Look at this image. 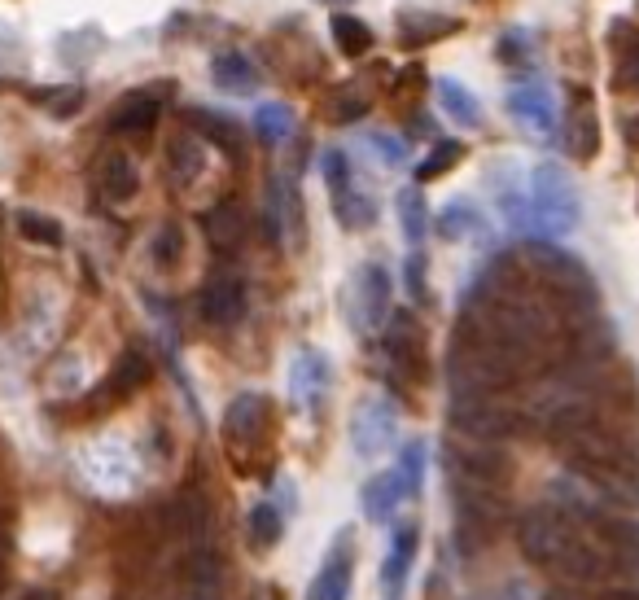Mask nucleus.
<instances>
[{"mask_svg": "<svg viewBox=\"0 0 639 600\" xmlns=\"http://www.w3.org/2000/svg\"><path fill=\"white\" fill-rule=\"evenodd\" d=\"M272 434H276V412L272 399L259 395V390H246L228 403L224 412V447L228 460L241 473H267V460H272Z\"/></svg>", "mask_w": 639, "mask_h": 600, "instance_id": "nucleus-1", "label": "nucleus"}, {"mask_svg": "<svg viewBox=\"0 0 639 600\" xmlns=\"http://www.w3.org/2000/svg\"><path fill=\"white\" fill-rule=\"evenodd\" d=\"M530 211L543 237H565L578 224V193L561 163H539L530 176Z\"/></svg>", "mask_w": 639, "mask_h": 600, "instance_id": "nucleus-2", "label": "nucleus"}, {"mask_svg": "<svg viewBox=\"0 0 639 600\" xmlns=\"http://www.w3.org/2000/svg\"><path fill=\"white\" fill-rule=\"evenodd\" d=\"M517 544H521V552H526V561L561 570L565 557L578 544L574 517H565L561 509H552V504H548V509H530L517 522Z\"/></svg>", "mask_w": 639, "mask_h": 600, "instance_id": "nucleus-3", "label": "nucleus"}, {"mask_svg": "<svg viewBox=\"0 0 639 600\" xmlns=\"http://www.w3.org/2000/svg\"><path fill=\"white\" fill-rule=\"evenodd\" d=\"M171 97H176V84H171V79H158V84L123 92V97L110 106V114H106V128L114 136H145V132H154L158 119L171 106Z\"/></svg>", "mask_w": 639, "mask_h": 600, "instance_id": "nucleus-4", "label": "nucleus"}, {"mask_svg": "<svg viewBox=\"0 0 639 600\" xmlns=\"http://www.w3.org/2000/svg\"><path fill=\"white\" fill-rule=\"evenodd\" d=\"M346 316H351L359 338L390 325V272L381 263H364L355 272L351 290H346Z\"/></svg>", "mask_w": 639, "mask_h": 600, "instance_id": "nucleus-5", "label": "nucleus"}, {"mask_svg": "<svg viewBox=\"0 0 639 600\" xmlns=\"http://www.w3.org/2000/svg\"><path fill=\"white\" fill-rule=\"evenodd\" d=\"M451 425L464 438H473V443H499L521 421H517V412L495 403V395H460V399H451Z\"/></svg>", "mask_w": 639, "mask_h": 600, "instance_id": "nucleus-6", "label": "nucleus"}, {"mask_svg": "<svg viewBox=\"0 0 639 600\" xmlns=\"http://www.w3.org/2000/svg\"><path fill=\"white\" fill-rule=\"evenodd\" d=\"M381 351L399 382H421L425 377V333L416 325L412 311H394L386 333H381Z\"/></svg>", "mask_w": 639, "mask_h": 600, "instance_id": "nucleus-7", "label": "nucleus"}, {"mask_svg": "<svg viewBox=\"0 0 639 600\" xmlns=\"http://www.w3.org/2000/svg\"><path fill=\"white\" fill-rule=\"evenodd\" d=\"M149 373H154V364H149V355L141 351V346H127V351L114 360L110 368V377L101 382L97 390H92V399L84 403V412L88 417H101V412H110V408H119V403H127L149 382Z\"/></svg>", "mask_w": 639, "mask_h": 600, "instance_id": "nucleus-8", "label": "nucleus"}, {"mask_svg": "<svg viewBox=\"0 0 639 600\" xmlns=\"http://www.w3.org/2000/svg\"><path fill=\"white\" fill-rule=\"evenodd\" d=\"M263 219H267V233H272L276 246H285V250L302 246L307 211H302V193H298L294 176H272V184H267V202H263Z\"/></svg>", "mask_w": 639, "mask_h": 600, "instance_id": "nucleus-9", "label": "nucleus"}, {"mask_svg": "<svg viewBox=\"0 0 639 600\" xmlns=\"http://www.w3.org/2000/svg\"><path fill=\"white\" fill-rule=\"evenodd\" d=\"M197 307H202V320L215 329H232L246 320V307H250V294H246V281H241L237 272H219L206 281L202 298H197Z\"/></svg>", "mask_w": 639, "mask_h": 600, "instance_id": "nucleus-10", "label": "nucleus"}, {"mask_svg": "<svg viewBox=\"0 0 639 600\" xmlns=\"http://www.w3.org/2000/svg\"><path fill=\"white\" fill-rule=\"evenodd\" d=\"M447 473L456 482H478V487H504L508 478V456L495 443H473V447H447Z\"/></svg>", "mask_w": 639, "mask_h": 600, "instance_id": "nucleus-11", "label": "nucleus"}, {"mask_svg": "<svg viewBox=\"0 0 639 600\" xmlns=\"http://www.w3.org/2000/svg\"><path fill=\"white\" fill-rule=\"evenodd\" d=\"M351 443H355V456H364V460L386 452V447L394 443V403L386 395H368L355 408Z\"/></svg>", "mask_w": 639, "mask_h": 600, "instance_id": "nucleus-12", "label": "nucleus"}, {"mask_svg": "<svg viewBox=\"0 0 639 600\" xmlns=\"http://www.w3.org/2000/svg\"><path fill=\"white\" fill-rule=\"evenodd\" d=\"M508 110H513V119L530 136H552V128H556V97L543 79L517 84L513 92H508Z\"/></svg>", "mask_w": 639, "mask_h": 600, "instance_id": "nucleus-13", "label": "nucleus"}, {"mask_svg": "<svg viewBox=\"0 0 639 600\" xmlns=\"http://www.w3.org/2000/svg\"><path fill=\"white\" fill-rule=\"evenodd\" d=\"M460 31V18H447V14H434V9H399L394 14V36H399L403 49H425V44H438L443 36H456Z\"/></svg>", "mask_w": 639, "mask_h": 600, "instance_id": "nucleus-14", "label": "nucleus"}, {"mask_svg": "<svg viewBox=\"0 0 639 600\" xmlns=\"http://www.w3.org/2000/svg\"><path fill=\"white\" fill-rule=\"evenodd\" d=\"M206 149L211 145H206L189 123L167 141V176L176 189H193V184L206 176Z\"/></svg>", "mask_w": 639, "mask_h": 600, "instance_id": "nucleus-15", "label": "nucleus"}, {"mask_svg": "<svg viewBox=\"0 0 639 600\" xmlns=\"http://www.w3.org/2000/svg\"><path fill=\"white\" fill-rule=\"evenodd\" d=\"M289 395H294V408L320 412L324 395H329V360L320 351H302L294 360V368H289Z\"/></svg>", "mask_w": 639, "mask_h": 600, "instance_id": "nucleus-16", "label": "nucleus"}, {"mask_svg": "<svg viewBox=\"0 0 639 600\" xmlns=\"http://www.w3.org/2000/svg\"><path fill=\"white\" fill-rule=\"evenodd\" d=\"M565 149L578 158V163H591L600 149V119H596V101L591 92H574L565 114Z\"/></svg>", "mask_w": 639, "mask_h": 600, "instance_id": "nucleus-17", "label": "nucleus"}, {"mask_svg": "<svg viewBox=\"0 0 639 600\" xmlns=\"http://www.w3.org/2000/svg\"><path fill=\"white\" fill-rule=\"evenodd\" d=\"M184 123L202 136L211 149H219V154H228V158H246V132H241V123L232 119V114L224 110H189L184 114Z\"/></svg>", "mask_w": 639, "mask_h": 600, "instance_id": "nucleus-18", "label": "nucleus"}, {"mask_svg": "<svg viewBox=\"0 0 639 600\" xmlns=\"http://www.w3.org/2000/svg\"><path fill=\"white\" fill-rule=\"evenodd\" d=\"M202 228H206V241H211L215 255H232V250H241V241H246V233H250L246 206H241L237 198L215 202L211 211H206Z\"/></svg>", "mask_w": 639, "mask_h": 600, "instance_id": "nucleus-19", "label": "nucleus"}, {"mask_svg": "<svg viewBox=\"0 0 639 600\" xmlns=\"http://www.w3.org/2000/svg\"><path fill=\"white\" fill-rule=\"evenodd\" d=\"M351 579H355V557H351V535H338V544L329 548L316 583H311L307 600H346L351 596Z\"/></svg>", "mask_w": 639, "mask_h": 600, "instance_id": "nucleus-20", "label": "nucleus"}, {"mask_svg": "<svg viewBox=\"0 0 639 600\" xmlns=\"http://www.w3.org/2000/svg\"><path fill=\"white\" fill-rule=\"evenodd\" d=\"M416 544H421V526H416V522H399V526H394L390 552H386V561H381V587H386V600H399L403 596V583H408Z\"/></svg>", "mask_w": 639, "mask_h": 600, "instance_id": "nucleus-21", "label": "nucleus"}, {"mask_svg": "<svg viewBox=\"0 0 639 600\" xmlns=\"http://www.w3.org/2000/svg\"><path fill=\"white\" fill-rule=\"evenodd\" d=\"M368 110H373V84H368V75L346 79V84H333L329 92H324V101H320V114L329 123H359Z\"/></svg>", "mask_w": 639, "mask_h": 600, "instance_id": "nucleus-22", "label": "nucleus"}, {"mask_svg": "<svg viewBox=\"0 0 639 600\" xmlns=\"http://www.w3.org/2000/svg\"><path fill=\"white\" fill-rule=\"evenodd\" d=\"M92 180H97V189H101L106 202H127L136 189H141V171H136V163L123 154V149L101 154L97 167H92Z\"/></svg>", "mask_w": 639, "mask_h": 600, "instance_id": "nucleus-23", "label": "nucleus"}, {"mask_svg": "<svg viewBox=\"0 0 639 600\" xmlns=\"http://www.w3.org/2000/svg\"><path fill=\"white\" fill-rule=\"evenodd\" d=\"M211 75H215V84L224 88V92H237V97H246V92L259 88V71H254V62L241 49H228V53H219L215 62H211Z\"/></svg>", "mask_w": 639, "mask_h": 600, "instance_id": "nucleus-24", "label": "nucleus"}, {"mask_svg": "<svg viewBox=\"0 0 639 600\" xmlns=\"http://www.w3.org/2000/svg\"><path fill=\"white\" fill-rule=\"evenodd\" d=\"M394 206H399V228H403V237H408V246L421 250L425 237H429V206H425L421 184H408V189H399Z\"/></svg>", "mask_w": 639, "mask_h": 600, "instance_id": "nucleus-25", "label": "nucleus"}, {"mask_svg": "<svg viewBox=\"0 0 639 600\" xmlns=\"http://www.w3.org/2000/svg\"><path fill=\"white\" fill-rule=\"evenodd\" d=\"M438 106H443L451 119L460 123V128H478L482 123V106H478V97H473L469 88L460 84V79H438Z\"/></svg>", "mask_w": 639, "mask_h": 600, "instance_id": "nucleus-26", "label": "nucleus"}, {"mask_svg": "<svg viewBox=\"0 0 639 600\" xmlns=\"http://www.w3.org/2000/svg\"><path fill=\"white\" fill-rule=\"evenodd\" d=\"M403 500H408V495H403L399 478H394V469H390V473H377V478L364 487V513L373 517V522H390L394 509H399Z\"/></svg>", "mask_w": 639, "mask_h": 600, "instance_id": "nucleus-27", "label": "nucleus"}, {"mask_svg": "<svg viewBox=\"0 0 639 600\" xmlns=\"http://www.w3.org/2000/svg\"><path fill=\"white\" fill-rule=\"evenodd\" d=\"M246 535H250L254 552H272L285 539V513L276 509V504H254L250 522H246Z\"/></svg>", "mask_w": 639, "mask_h": 600, "instance_id": "nucleus-28", "label": "nucleus"}, {"mask_svg": "<svg viewBox=\"0 0 639 600\" xmlns=\"http://www.w3.org/2000/svg\"><path fill=\"white\" fill-rule=\"evenodd\" d=\"M329 31H333V44H338L346 57H364L368 49H373V27L355 14H342L338 9V14L329 18Z\"/></svg>", "mask_w": 639, "mask_h": 600, "instance_id": "nucleus-29", "label": "nucleus"}, {"mask_svg": "<svg viewBox=\"0 0 639 600\" xmlns=\"http://www.w3.org/2000/svg\"><path fill=\"white\" fill-rule=\"evenodd\" d=\"M254 132H259L263 145H285L294 136V110L285 101H267V106L254 110Z\"/></svg>", "mask_w": 639, "mask_h": 600, "instance_id": "nucleus-30", "label": "nucleus"}, {"mask_svg": "<svg viewBox=\"0 0 639 600\" xmlns=\"http://www.w3.org/2000/svg\"><path fill=\"white\" fill-rule=\"evenodd\" d=\"M438 233H443L447 241H464V237H478L482 233V215H478V206L473 202H447L443 206V215H438Z\"/></svg>", "mask_w": 639, "mask_h": 600, "instance_id": "nucleus-31", "label": "nucleus"}, {"mask_svg": "<svg viewBox=\"0 0 639 600\" xmlns=\"http://www.w3.org/2000/svg\"><path fill=\"white\" fill-rule=\"evenodd\" d=\"M333 215H338V224L342 228H351V233H359V228H373V219H377V206L373 198H364V193L355 189H346V193H333Z\"/></svg>", "mask_w": 639, "mask_h": 600, "instance_id": "nucleus-32", "label": "nucleus"}, {"mask_svg": "<svg viewBox=\"0 0 639 600\" xmlns=\"http://www.w3.org/2000/svg\"><path fill=\"white\" fill-rule=\"evenodd\" d=\"M460 158H464V145H460V141H438V145L421 158V167H416V184H429V180L447 176V171L456 167Z\"/></svg>", "mask_w": 639, "mask_h": 600, "instance_id": "nucleus-33", "label": "nucleus"}, {"mask_svg": "<svg viewBox=\"0 0 639 600\" xmlns=\"http://www.w3.org/2000/svg\"><path fill=\"white\" fill-rule=\"evenodd\" d=\"M613 36H618V79L626 88H639V31L626 27V22H618L613 27Z\"/></svg>", "mask_w": 639, "mask_h": 600, "instance_id": "nucleus-34", "label": "nucleus"}, {"mask_svg": "<svg viewBox=\"0 0 639 600\" xmlns=\"http://www.w3.org/2000/svg\"><path fill=\"white\" fill-rule=\"evenodd\" d=\"M394 478H399L403 495H416V491H421V478H425V447H421V443H408V447L399 452Z\"/></svg>", "mask_w": 639, "mask_h": 600, "instance_id": "nucleus-35", "label": "nucleus"}, {"mask_svg": "<svg viewBox=\"0 0 639 600\" xmlns=\"http://www.w3.org/2000/svg\"><path fill=\"white\" fill-rule=\"evenodd\" d=\"M495 198H499V211H504V219L513 228H530L534 224V211L526 206V198H521V189L513 180H499L495 184Z\"/></svg>", "mask_w": 639, "mask_h": 600, "instance_id": "nucleus-36", "label": "nucleus"}, {"mask_svg": "<svg viewBox=\"0 0 639 600\" xmlns=\"http://www.w3.org/2000/svg\"><path fill=\"white\" fill-rule=\"evenodd\" d=\"M320 171H324V184H329V198H333V193H346L355 184V171H351L346 149H329V154L320 158Z\"/></svg>", "mask_w": 639, "mask_h": 600, "instance_id": "nucleus-37", "label": "nucleus"}, {"mask_svg": "<svg viewBox=\"0 0 639 600\" xmlns=\"http://www.w3.org/2000/svg\"><path fill=\"white\" fill-rule=\"evenodd\" d=\"M31 97H36L40 106L53 114V119H71V114L84 106V88H79V84H71V88H53V92H31Z\"/></svg>", "mask_w": 639, "mask_h": 600, "instance_id": "nucleus-38", "label": "nucleus"}, {"mask_svg": "<svg viewBox=\"0 0 639 600\" xmlns=\"http://www.w3.org/2000/svg\"><path fill=\"white\" fill-rule=\"evenodd\" d=\"M18 233L27 241H40V246H62V228H57L49 215H40V211H22L18 215Z\"/></svg>", "mask_w": 639, "mask_h": 600, "instance_id": "nucleus-39", "label": "nucleus"}, {"mask_svg": "<svg viewBox=\"0 0 639 600\" xmlns=\"http://www.w3.org/2000/svg\"><path fill=\"white\" fill-rule=\"evenodd\" d=\"M180 250H184V237L176 224H162L158 237H154V259L162 263V268H171V263H180Z\"/></svg>", "mask_w": 639, "mask_h": 600, "instance_id": "nucleus-40", "label": "nucleus"}, {"mask_svg": "<svg viewBox=\"0 0 639 600\" xmlns=\"http://www.w3.org/2000/svg\"><path fill=\"white\" fill-rule=\"evenodd\" d=\"M421 88H425V71H421V62H416L408 71H399V79H394V88H390V101L394 106H408L412 97H421Z\"/></svg>", "mask_w": 639, "mask_h": 600, "instance_id": "nucleus-41", "label": "nucleus"}, {"mask_svg": "<svg viewBox=\"0 0 639 600\" xmlns=\"http://www.w3.org/2000/svg\"><path fill=\"white\" fill-rule=\"evenodd\" d=\"M368 145L377 149V158H381L386 167H399V163H403V141H399V136H373Z\"/></svg>", "mask_w": 639, "mask_h": 600, "instance_id": "nucleus-42", "label": "nucleus"}, {"mask_svg": "<svg viewBox=\"0 0 639 600\" xmlns=\"http://www.w3.org/2000/svg\"><path fill=\"white\" fill-rule=\"evenodd\" d=\"M526 31H508L504 40H499V62H517V57H526Z\"/></svg>", "mask_w": 639, "mask_h": 600, "instance_id": "nucleus-43", "label": "nucleus"}, {"mask_svg": "<svg viewBox=\"0 0 639 600\" xmlns=\"http://www.w3.org/2000/svg\"><path fill=\"white\" fill-rule=\"evenodd\" d=\"M408 290H412V298H425V255L421 250H412V259H408Z\"/></svg>", "mask_w": 639, "mask_h": 600, "instance_id": "nucleus-44", "label": "nucleus"}, {"mask_svg": "<svg viewBox=\"0 0 639 600\" xmlns=\"http://www.w3.org/2000/svg\"><path fill=\"white\" fill-rule=\"evenodd\" d=\"M622 136H626V145L639 149V114H626L622 119Z\"/></svg>", "mask_w": 639, "mask_h": 600, "instance_id": "nucleus-45", "label": "nucleus"}, {"mask_svg": "<svg viewBox=\"0 0 639 600\" xmlns=\"http://www.w3.org/2000/svg\"><path fill=\"white\" fill-rule=\"evenodd\" d=\"M604 600H639V587H609Z\"/></svg>", "mask_w": 639, "mask_h": 600, "instance_id": "nucleus-46", "label": "nucleus"}, {"mask_svg": "<svg viewBox=\"0 0 639 600\" xmlns=\"http://www.w3.org/2000/svg\"><path fill=\"white\" fill-rule=\"evenodd\" d=\"M22 600H57V596L49 592V587H36V592H27V596H22Z\"/></svg>", "mask_w": 639, "mask_h": 600, "instance_id": "nucleus-47", "label": "nucleus"}, {"mask_svg": "<svg viewBox=\"0 0 639 600\" xmlns=\"http://www.w3.org/2000/svg\"><path fill=\"white\" fill-rule=\"evenodd\" d=\"M329 5H351V0H329Z\"/></svg>", "mask_w": 639, "mask_h": 600, "instance_id": "nucleus-48", "label": "nucleus"}, {"mask_svg": "<svg viewBox=\"0 0 639 600\" xmlns=\"http://www.w3.org/2000/svg\"><path fill=\"white\" fill-rule=\"evenodd\" d=\"M0 561H5V544H0Z\"/></svg>", "mask_w": 639, "mask_h": 600, "instance_id": "nucleus-49", "label": "nucleus"}]
</instances>
